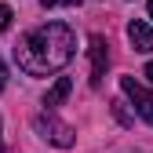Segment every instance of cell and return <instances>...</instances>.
<instances>
[{
    "label": "cell",
    "mask_w": 153,
    "mask_h": 153,
    "mask_svg": "<svg viewBox=\"0 0 153 153\" xmlns=\"http://www.w3.org/2000/svg\"><path fill=\"white\" fill-rule=\"evenodd\" d=\"M73 55H76V36H73V29L66 22L36 26L26 36H18V44H15V62L29 76H51V73H59L62 66L73 62Z\"/></svg>",
    "instance_id": "obj_1"
},
{
    "label": "cell",
    "mask_w": 153,
    "mask_h": 153,
    "mask_svg": "<svg viewBox=\"0 0 153 153\" xmlns=\"http://www.w3.org/2000/svg\"><path fill=\"white\" fill-rule=\"evenodd\" d=\"M36 131H40V135L51 142V146H59V149H66V146H73V128L69 124H62L59 117H55V113L48 109V113H40V117H36Z\"/></svg>",
    "instance_id": "obj_2"
},
{
    "label": "cell",
    "mask_w": 153,
    "mask_h": 153,
    "mask_svg": "<svg viewBox=\"0 0 153 153\" xmlns=\"http://www.w3.org/2000/svg\"><path fill=\"white\" fill-rule=\"evenodd\" d=\"M120 91L131 99V106H135V113L146 120V124H153V91H146L135 76H120Z\"/></svg>",
    "instance_id": "obj_3"
},
{
    "label": "cell",
    "mask_w": 153,
    "mask_h": 153,
    "mask_svg": "<svg viewBox=\"0 0 153 153\" xmlns=\"http://www.w3.org/2000/svg\"><path fill=\"white\" fill-rule=\"evenodd\" d=\"M88 51H91V84L99 88V84H102V76H106V66H109V44H106V36H102V33H95Z\"/></svg>",
    "instance_id": "obj_4"
},
{
    "label": "cell",
    "mask_w": 153,
    "mask_h": 153,
    "mask_svg": "<svg viewBox=\"0 0 153 153\" xmlns=\"http://www.w3.org/2000/svg\"><path fill=\"white\" fill-rule=\"evenodd\" d=\"M128 40L135 51H153V26L142 22V18H131L128 22Z\"/></svg>",
    "instance_id": "obj_5"
},
{
    "label": "cell",
    "mask_w": 153,
    "mask_h": 153,
    "mask_svg": "<svg viewBox=\"0 0 153 153\" xmlns=\"http://www.w3.org/2000/svg\"><path fill=\"white\" fill-rule=\"evenodd\" d=\"M69 91H73V80H69V76H59V80L48 88V95H44V106H48V109L62 106V102L69 99Z\"/></svg>",
    "instance_id": "obj_6"
},
{
    "label": "cell",
    "mask_w": 153,
    "mask_h": 153,
    "mask_svg": "<svg viewBox=\"0 0 153 153\" xmlns=\"http://www.w3.org/2000/svg\"><path fill=\"white\" fill-rule=\"evenodd\" d=\"M7 26H11V7H7V4H0V33H4Z\"/></svg>",
    "instance_id": "obj_7"
},
{
    "label": "cell",
    "mask_w": 153,
    "mask_h": 153,
    "mask_svg": "<svg viewBox=\"0 0 153 153\" xmlns=\"http://www.w3.org/2000/svg\"><path fill=\"white\" fill-rule=\"evenodd\" d=\"M113 113H117V120H120V124H131V117H128L124 102H113Z\"/></svg>",
    "instance_id": "obj_8"
},
{
    "label": "cell",
    "mask_w": 153,
    "mask_h": 153,
    "mask_svg": "<svg viewBox=\"0 0 153 153\" xmlns=\"http://www.w3.org/2000/svg\"><path fill=\"white\" fill-rule=\"evenodd\" d=\"M59 4L69 7V4H80V0H40V7H59Z\"/></svg>",
    "instance_id": "obj_9"
},
{
    "label": "cell",
    "mask_w": 153,
    "mask_h": 153,
    "mask_svg": "<svg viewBox=\"0 0 153 153\" xmlns=\"http://www.w3.org/2000/svg\"><path fill=\"white\" fill-rule=\"evenodd\" d=\"M4 88H7V66L0 62V91H4Z\"/></svg>",
    "instance_id": "obj_10"
},
{
    "label": "cell",
    "mask_w": 153,
    "mask_h": 153,
    "mask_svg": "<svg viewBox=\"0 0 153 153\" xmlns=\"http://www.w3.org/2000/svg\"><path fill=\"white\" fill-rule=\"evenodd\" d=\"M146 76H149V80H153V62H149V66H146Z\"/></svg>",
    "instance_id": "obj_11"
},
{
    "label": "cell",
    "mask_w": 153,
    "mask_h": 153,
    "mask_svg": "<svg viewBox=\"0 0 153 153\" xmlns=\"http://www.w3.org/2000/svg\"><path fill=\"white\" fill-rule=\"evenodd\" d=\"M146 11H149V18H153V0H149V4H146Z\"/></svg>",
    "instance_id": "obj_12"
}]
</instances>
